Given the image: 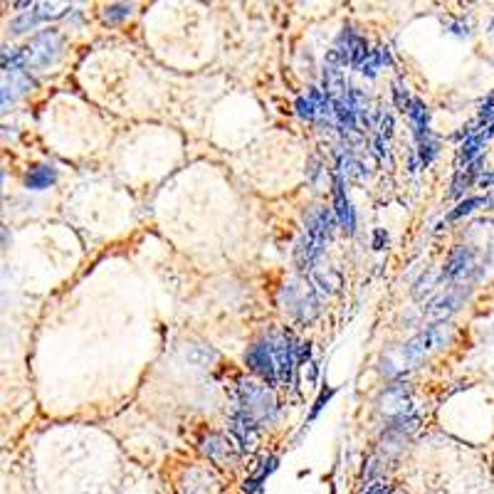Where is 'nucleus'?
Wrapping results in <instances>:
<instances>
[{
	"label": "nucleus",
	"instance_id": "1",
	"mask_svg": "<svg viewBox=\"0 0 494 494\" xmlns=\"http://www.w3.org/2000/svg\"><path fill=\"white\" fill-rule=\"evenodd\" d=\"M334 223H339L334 216V211L329 208H311L307 223H304V235L297 243V250H294V257H297V267L304 272V275H311L316 267V260L324 252L326 240L334 233Z\"/></svg>",
	"mask_w": 494,
	"mask_h": 494
},
{
	"label": "nucleus",
	"instance_id": "2",
	"mask_svg": "<svg viewBox=\"0 0 494 494\" xmlns=\"http://www.w3.org/2000/svg\"><path fill=\"white\" fill-rule=\"evenodd\" d=\"M235 408L243 410L257 425H272L277 420V398L270 385L257 383L252 378H240L235 385Z\"/></svg>",
	"mask_w": 494,
	"mask_h": 494
},
{
	"label": "nucleus",
	"instance_id": "3",
	"mask_svg": "<svg viewBox=\"0 0 494 494\" xmlns=\"http://www.w3.org/2000/svg\"><path fill=\"white\" fill-rule=\"evenodd\" d=\"M453 339V326L450 324H430L428 329H423L420 334H415L403 348V363H415L425 361L428 356H433L435 351H440L443 346H448Z\"/></svg>",
	"mask_w": 494,
	"mask_h": 494
},
{
	"label": "nucleus",
	"instance_id": "4",
	"mask_svg": "<svg viewBox=\"0 0 494 494\" xmlns=\"http://www.w3.org/2000/svg\"><path fill=\"white\" fill-rule=\"evenodd\" d=\"M368 55H370L368 42L363 40L356 30L343 28L341 35L336 37L334 50L326 52V67H334V69L356 67V69H361V64L366 62Z\"/></svg>",
	"mask_w": 494,
	"mask_h": 494
},
{
	"label": "nucleus",
	"instance_id": "5",
	"mask_svg": "<svg viewBox=\"0 0 494 494\" xmlns=\"http://www.w3.org/2000/svg\"><path fill=\"white\" fill-rule=\"evenodd\" d=\"M64 50V37L57 30H42L23 47L25 52V67L30 69H45L60 60Z\"/></svg>",
	"mask_w": 494,
	"mask_h": 494
},
{
	"label": "nucleus",
	"instance_id": "6",
	"mask_svg": "<svg viewBox=\"0 0 494 494\" xmlns=\"http://www.w3.org/2000/svg\"><path fill=\"white\" fill-rule=\"evenodd\" d=\"M270 341L275 348V361H277V375L282 385H294L297 380V346L299 341L294 339L289 331H270Z\"/></svg>",
	"mask_w": 494,
	"mask_h": 494
},
{
	"label": "nucleus",
	"instance_id": "7",
	"mask_svg": "<svg viewBox=\"0 0 494 494\" xmlns=\"http://www.w3.org/2000/svg\"><path fill=\"white\" fill-rule=\"evenodd\" d=\"M245 363L257 378H262V383L275 388L279 383L277 375V361H275V348H272L270 336H262L260 341H255L245 351Z\"/></svg>",
	"mask_w": 494,
	"mask_h": 494
},
{
	"label": "nucleus",
	"instance_id": "8",
	"mask_svg": "<svg viewBox=\"0 0 494 494\" xmlns=\"http://www.w3.org/2000/svg\"><path fill=\"white\" fill-rule=\"evenodd\" d=\"M467 294H470V289L463 287V284H458V287L438 294V297H435L433 302L425 307V319L433 321V324H448L450 316L465 304Z\"/></svg>",
	"mask_w": 494,
	"mask_h": 494
},
{
	"label": "nucleus",
	"instance_id": "9",
	"mask_svg": "<svg viewBox=\"0 0 494 494\" xmlns=\"http://www.w3.org/2000/svg\"><path fill=\"white\" fill-rule=\"evenodd\" d=\"M380 410L385 413V420L393 423L398 418H405L413 413V400H410V388L405 383H393L385 388L383 400H380Z\"/></svg>",
	"mask_w": 494,
	"mask_h": 494
},
{
	"label": "nucleus",
	"instance_id": "10",
	"mask_svg": "<svg viewBox=\"0 0 494 494\" xmlns=\"http://www.w3.org/2000/svg\"><path fill=\"white\" fill-rule=\"evenodd\" d=\"M230 435H233L235 445L243 453H252L257 448V438H260V425L252 418H247L243 410L233 408L230 413Z\"/></svg>",
	"mask_w": 494,
	"mask_h": 494
},
{
	"label": "nucleus",
	"instance_id": "11",
	"mask_svg": "<svg viewBox=\"0 0 494 494\" xmlns=\"http://www.w3.org/2000/svg\"><path fill=\"white\" fill-rule=\"evenodd\" d=\"M472 267H475V250L460 245L450 252L448 262H445L443 272H440V279L443 282H460V279L470 277Z\"/></svg>",
	"mask_w": 494,
	"mask_h": 494
},
{
	"label": "nucleus",
	"instance_id": "12",
	"mask_svg": "<svg viewBox=\"0 0 494 494\" xmlns=\"http://www.w3.org/2000/svg\"><path fill=\"white\" fill-rule=\"evenodd\" d=\"M35 87H37V82L28 74V69H10V72H3V109H8L10 104H15L20 96L32 92Z\"/></svg>",
	"mask_w": 494,
	"mask_h": 494
},
{
	"label": "nucleus",
	"instance_id": "13",
	"mask_svg": "<svg viewBox=\"0 0 494 494\" xmlns=\"http://www.w3.org/2000/svg\"><path fill=\"white\" fill-rule=\"evenodd\" d=\"M343 181L346 178H343L341 168L336 166L334 168V216H336V220H339V225L343 230L353 233V230H356V213H353L351 203H348V198H346Z\"/></svg>",
	"mask_w": 494,
	"mask_h": 494
},
{
	"label": "nucleus",
	"instance_id": "14",
	"mask_svg": "<svg viewBox=\"0 0 494 494\" xmlns=\"http://www.w3.org/2000/svg\"><path fill=\"white\" fill-rule=\"evenodd\" d=\"M201 453L206 455L211 463L223 465V463H230V460H233V445H230V440H225L223 435L211 433L201 440Z\"/></svg>",
	"mask_w": 494,
	"mask_h": 494
},
{
	"label": "nucleus",
	"instance_id": "15",
	"mask_svg": "<svg viewBox=\"0 0 494 494\" xmlns=\"http://www.w3.org/2000/svg\"><path fill=\"white\" fill-rule=\"evenodd\" d=\"M324 101H326V96H324V92H321L319 87H309L307 94L297 96V101H294V109H297L299 119L319 121L321 109H324Z\"/></svg>",
	"mask_w": 494,
	"mask_h": 494
},
{
	"label": "nucleus",
	"instance_id": "16",
	"mask_svg": "<svg viewBox=\"0 0 494 494\" xmlns=\"http://www.w3.org/2000/svg\"><path fill=\"white\" fill-rule=\"evenodd\" d=\"M405 114H408V119L413 121V128H415V141L430 136V111H428L425 101L413 96V99L408 101Z\"/></svg>",
	"mask_w": 494,
	"mask_h": 494
},
{
	"label": "nucleus",
	"instance_id": "17",
	"mask_svg": "<svg viewBox=\"0 0 494 494\" xmlns=\"http://www.w3.org/2000/svg\"><path fill=\"white\" fill-rule=\"evenodd\" d=\"M57 183V168L50 163H37L32 166L25 176V188L28 191H45V188H52Z\"/></svg>",
	"mask_w": 494,
	"mask_h": 494
},
{
	"label": "nucleus",
	"instance_id": "18",
	"mask_svg": "<svg viewBox=\"0 0 494 494\" xmlns=\"http://www.w3.org/2000/svg\"><path fill=\"white\" fill-rule=\"evenodd\" d=\"M213 475L203 470H191L186 475V482L181 485V494H213Z\"/></svg>",
	"mask_w": 494,
	"mask_h": 494
},
{
	"label": "nucleus",
	"instance_id": "19",
	"mask_svg": "<svg viewBox=\"0 0 494 494\" xmlns=\"http://www.w3.org/2000/svg\"><path fill=\"white\" fill-rule=\"evenodd\" d=\"M480 166H482V158H477L475 163H470L467 168H460L458 173H455L453 188H450V198H460L467 191V188L475 183L477 176H480Z\"/></svg>",
	"mask_w": 494,
	"mask_h": 494
},
{
	"label": "nucleus",
	"instance_id": "20",
	"mask_svg": "<svg viewBox=\"0 0 494 494\" xmlns=\"http://www.w3.org/2000/svg\"><path fill=\"white\" fill-rule=\"evenodd\" d=\"M385 64H390V50L380 45V47H373V50H370V55L366 57V62L361 64V69H358V72H361L363 77L373 79L375 74L385 67Z\"/></svg>",
	"mask_w": 494,
	"mask_h": 494
},
{
	"label": "nucleus",
	"instance_id": "21",
	"mask_svg": "<svg viewBox=\"0 0 494 494\" xmlns=\"http://www.w3.org/2000/svg\"><path fill=\"white\" fill-rule=\"evenodd\" d=\"M186 358L196 366L208 368L218 361V351L213 346H206V343H193V346L186 348Z\"/></svg>",
	"mask_w": 494,
	"mask_h": 494
},
{
	"label": "nucleus",
	"instance_id": "22",
	"mask_svg": "<svg viewBox=\"0 0 494 494\" xmlns=\"http://www.w3.org/2000/svg\"><path fill=\"white\" fill-rule=\"evenodd\" d=\"M40 23H45V20H42V15L37 13L35 3H32L30 10L20 13L18 18H15L13 23H10V32H13V35H23V32H28V30H35Z\"/></svg>",
	"mask_w": 494,
	"mask_h": 494
},
{
	"label": "nucleus",
	"instance_id": "23",
	"mask_svg": "<svg viewBox=\"0 0 494 494\" xmlns=\"http://www.w3.org/2000/svg\"><path fill=\"white\" fill-rule=\"evenodd\" d=\"M341 168V173H343V178H351V181H366V176H368V171L363 168V163L358 158H353V156H339V163H336Z\"/></svg>",
	"mask_w": 494,
	"mask_h": 494
},
{
	"label": "nucleus",
	"instance_id": "24",
	"mask_svg": "<svg viewBox=\"0 0 494 494\" xmlns=\"http://www.w3.org/2000/svg\"><path fill=\"white\" fill-rule=\"evenodd\" d=\"M480 206H487V196H477V198H467V201L463 203H458V208L455 211H450L448 213V220L453 223V220H460V218H465V216H470L472 211H477Z\"/></svg>",
	"mask_w": 494,
	"mask_h": 494
},
{
	"label": "nucleus",
	"instance_id": "25",
	"mask_svg": "<svg viewBox=\"0 0 494 494\" xmlns=\"http://www.w3.org/2000/svg\"><path fill=\"white\" fill-rule=\"evenodd\" d=\"M131 5H126V3H116V5H106V10H104V20L109 25H116V23H121V20H126L128 15H131Z\"/></svg>",
	"mask_w": 494,
	"mask_h": 494
},
{
	"label": "nucleus",
	"instance_id": "26",
	"mask_svg": "<svg viewBox=\"0 0 494 494\" xmlns=\"http://www.w3.org/2000/svg\"><path fill=\"white\" fill-rule=\"evenodd\" d=\"M418 156H420V163L423 166H430L433 158L438 156V141H435L433 136L420 138V141H418Z\"/></svg>",
	"mask_w": 494,
	"mask_h": 494
},
{
	"label": "nucleus",
	"instance_id": "27",
	"mask_svg": "<svg viewBox=\"0 0 494 494\" xmlns=\"http://www.w3.org/2000/svg\"><path fill=\"white\" fill-rule=\"evenodd\" d=\"M494 121V92L487 96L485 104L480 106V116H477V126H490Z\"/></svg>",
	"mask_w": 494,
	"mask_h": 494
},
{
	"label": "nucleus",
	"instance_id": "28",
	"mask_svg": "<svg viewBox=\"0 0 494 494\" xmlns=\"http://www.w3.org/2000/svg\"><path fill=\"white\" fill-rule=\"evenodd\" d=\"M375 128H378V136L390 138V136H393V116H390L388 111H380V116H378V123H375Z\"/></svg>",
	"mask_w": 494,
	"mask_h": 494
},
{
	"label": "nucleus",
	"instance_id": "29",
	"mask_svg": "<svg viewBox=\"0 0 494 494\" xmlns=\"http://www.w3.org/2000/svg\"><path fill=\"white\" fill-rule=\"evenodd\" d=\"M331 395H334V388H326V390H321V395H319V398H316L314 408H311V413H309V420H314V418L319 415V410H321V408L326 405V403H329V398H331Z\"/></svg>",
	"mask_w": 494,
	"mask_h": 494
},
{
	"label": "nucleus",
	"instance_id": "30",
	"mask_svg": "<svg viewBox=\"0 0 494 494\" xmlns=\"http://www.w3.org/2000/svg\"><path fill=\"white\" fill-rule=\"evenodd\" d=\"M262 485H265V482L260 480V477H247V480L243 482V492L245 494H257V492H262Z\"/></svg>",
	"mask_w": 494,
	"mask_h": 494
},
{
	"label": "nucleus",
	"instance_id": "31",
	"mask_svg": "<svg viewBox=\"0 0 494 494\" xmlns=\"http://www.w3.org/2000/svg\"><path fill=\"white\" fill-rule=\"evenodd\" d=\"M373 148H375V153H378L380 158H385V161L390 163V156H388V138H383V136H378V133H375Z\"/></svg>",
	"mask_w": 494,
	"mask_h": 494
},
{
	"label": "nucleus",
	"instance_id": "32",
	"mask_svg": "<svg viewBox=\"0 0 494 494\" xmlns=\"http://www.w3.org/2000/svg\"><path fill=\"white\" fill-rule=\"evenodd\" d=\"M311 358V343H299L297 346V363L302 366V363H309Z\"/></svg>",
	"mask_w": 494,
	"mask_h": 494
},
{
	"label": "nucleus",
	"instance_id": "33",
	"mask_svg": "<svg viewBox=\"0 0 494 494\" xmlns=\"http://www.w3.org/2000/svg\"><path fill=\"white\" fill-rule=\"evenodd\" d=\"M363 494H393V487L385 485V482H373Z\"/></svg>",
	"mask_w": 494,
	"mask_h": 494
},
{
	"label": "nucleus",
	"instance_id": "34",
	"mask_svg": "<svg viewBox=\"0 0 494 494\" xmlns=\"http://www.w3.org/2000/svg\"><path fill=\"white\" fill-rule=\"evenodd\" d=\"M448 28H450V32H455V35H460V37L470 35V25L463 23V20H458V23H450Z\"/></svg>",
	"mask_w": 494,
	"mask_h": 494
},
{
	"label": "nucleus",
	"instance_id": "35",
	"mask_svg": "<svg viewBox=\"0 0 494 494\" xmlns=\"http://www.w3.org/2000/svg\"><path fill=\"white\" fill-rule=\"evenodd\" d=\"M383 240H388V238H385L383 230H375V243H373L375 250H383V247H380V245H383Z\"/></svg>",
	"mask_w": 494,
	"mask_h": 494
},
{
	"label": "nucleus",
	"instance_id": "36",
	"mask_svg": "<svg viewBox=\"0 0 494 494\" xmlns=\"http://www.w3.org/2000/svg\"><path fill=\"white\" fill-rule=\"evenodd\" d=\"M480 186H482V188H492V186H494V173L482 176V178H480Z\"/></svg>",
	"mask_w": 494,
	"mask_h": 494
},
{
	"label": "nucleus",
	"instance_id": "37",
	"mask_svg": "<svg viewBox=\"0 0 494 494\" xmlns=\"http://www.w3.org/2000/svg\"><path fill=\"white\" fill-rule=\"evenodd\" d=\"M487 206H492V208H494V191H492V193H487Z\"/></svg>",
	"mask_w": 494,
	"mask_h": 494
}]
</instances>
